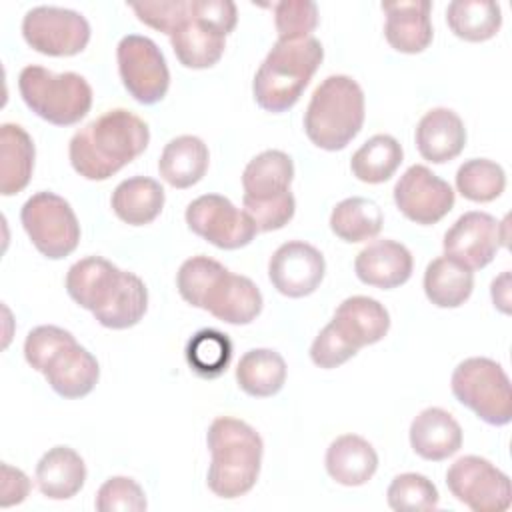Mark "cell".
<instances>
[{
  "instance_id": "6da1fadb",
  "label": "cell",
  "mask_w": 512,
  "mask_h": 512,
  "mask_svg": "<svg viewBox=\"0 0 512 512\" xmlns=\"http://www.w3.org/2000/svg\"><path fill=\"white\" fill-rule=\"evenodd\" d=\"M66 292L78 306L90 310L98 324L112 330L136 326L148 310V290L142 278L102 256L74 262L66 274Z\"/></svg>"
},
{
  "instance_id": "7a4b0ae2",
  "label": "cell",
  "mask_w": 512,
  "mask_h": 512,
  "mask_svg": "<svg viewBox=\"0 0 512 512\" xmlns=\"http://www.w3.org/2000/svg\"><path fill=\"white\" fill-rule=\"evenodd\" d=\"M150 142L148 124L126 108H114L82 126L68 144L72 168L102 182L136 160Z\"/></svg>"
},
{
  "instance_id": "3957f363",
  "label": "cell",
  "mask_w": 512,
  "mask_h": 512,
  "mask_svg": "<svg viewBox=\"0 0 512 512\" xmlns=\"http://www.w3.org/2000/svg\"><path fill=\"white\" fill-rule=\"evenodd\" d=\"M176 288L190 306L234 326L256 320L264 304L262 292L248 276L234 274L218 260L202 254L182 262Z\"/></svg>"
},
{
  "instance_id": "277c9868",
  "label": "cell",
  "mask_w": 512,
  "mask_h": 512,
  "mask_svg": "<svg viewBox=\"0 0 512 512\" xmlns=\"http://www.w3.org/2000/svg\"><path fill=\"white\" fill-rule=\"evenodd\" d=\"M206 444L212 456L208 488L226 500L248 494L260 476L264 454L260 434L244 420L218 416L206 432Z\"/></svg>"
},
{
  "instance_id": "5b68a950",
  "label": "cell",
  "mask_w": 512,
  "mask_h": 512,
  "mask_svg": "<svg viewBox=\"0 0 512 512\" xmlns=\"http://www.w3.org/2000/svg\"><path fill=\"white\" fill-rule=\"evenodd\" d=\"M324 48L318 38L278 40L254 74L252 94L256 104L272 114L290 110L302 96L322 64Z\"/></svg>"
},
{
  "instance_id": "8992f818",
  "label": "cell",
  "mask_w": 512,
  "mask_h": 512,
  "mask_svg": "<svg viewBox=\"0 0 512 512\" xmlns=\"http://www.w3.org/2000/svg\"><path fill=\"white\" fill-rule=\"evenodd\" d=\"M364 124V92L346 74L324 78L304 112V132L308 140L328 152L346 148Z\"/></svg>"
},
{
  "instance_id": "52a82bcc",
  "label": "cell",
  "mask_w": 512,
  "mask_h": 512,
  "mask_svg": "<svg viewBox=\"0 0 512 512\" xmlns=\"http://www.w3.org/2000/svg\"><path fill=\"white\" fill-rule=\"evenodd\" d=\"M294 162L282 150H264L254 156L242 172V204L258 232L284 228L294 212L296 200L290 192Z\"/></svg>"
},
{
  "instance_id": "ba28073f",
  "label": "cell",
  "mask_w": 512,
  "mask_h": 512,
  "mask_svg": "<svg viewBox=\"0 0 512 512\" xmlns=\"http://www.w3.org/2000/svg\"><path fill=\"white\" fill-rule=\"evenodd\" d=\"M24 104L54 126L78 124L92 108V88L76 72L54 74L44 66H24L18 76Z\"/></svg>"
},
{
  "instance_id": "9c48e42d",
  "label": "cell",
  "mask_w": 512,
  "mask_h": 512,
  "mask_svg": "<svg viewBox=\"0 0 512 512\" xmlns=\"http://www.w3.org/2000/svg\"><path fill=\"white\" fill-rule=\"evenodd\" d=\"M454 398L490 426L512 420V388L504 368L484 356L462 360L450 378Z\"/></svg>"
},
{
  "instance_id": "30bf717a",
  "label": "cell",
  "mask_w": 512,
  "mask_h": 512,
  "mask_svg": "<svg viewBox=\"0 0 512 512\" xmlns=\"http://www.w3.org/2000/svg\"><path fill=\"white\" fill-rule=\"evenodd\" d=\"M20 222L34 248L50 260L66 258L80 242V224L70 202L54 192L32 194L20 210Z\"/></svg>"
},
{
  "instance_id": "8fae6325",
  "label": "cell",
  "mask_w": 512,
  "mask_h": 512,
  "mask_svg": "<svg viewBox=\"0 0 512 512\" xmlns=\"http://www.w3.org/2000/svg\"><path fill=\"white\" fill-rule=\"evenodd\" d=\"M450 494L474 512H504L512 502L510 478L482 456H462L446 470Z\"/></svg>"
},
{
  "instance_id": "7c38bea8",
  "label": "cell",
  "mask_w": 512,
  "mask_h": 512,
  "mask_svg": "<svg viewBox=\"0 0 512 512\" xmlns=\"http://www.w3.org/2000/svg\"><path fill=\"white\" fill-rule=\"evenodd\" d=\"M118 72L128 94L140 104L160 102L170 86V70L154 40L140 34L124 36L116 46Z\"/></svg>"
},
{
  "instance_id": "4fadbf2b",
  "label": "cell",
  "mask_w": 512,
  "mask_h": 512,
  "mask_svg": "<svg viewBox=\"0 0 512 512\" xmlns=\"http://www.w3.org/2000/svg\"><path fill=\"white\" fill-rule=\"evenodd\" d=\"M26 44L44 56H74L90 42L88 20L70 8L36 6L22 18Z\"/></svg>"
},
{
  "instance_id": "5bb4252c",
  "label": "cell",
  "mask_w": 512,
  "mask_h": 512,
  "mask_svg": "<svg viewBox=\"0 0 512 512\" xmlns=\"http://www.w3.org/2000/svg\"><path fill=\"white\" fill-rule=\"evenodd\" d=\"M184 218L196 236L222 250L244 248L258 234L252 218L220 194L198 196L188 204Z\"/></svg>"
},
{
  "instance_id": "9a60e30c",
  "label": "cell",
  "mask_w": 512,
  "mask_h": 512,
  "mask_svg": "<svg viewBox=\"0 0 512 512\" xmlns=\"http://www.w3.org/2000/svg\"><path fill=\"white\" fill-rule=\"evenodd\" d=\"M506 220L498 222L488 212H464L444 234V256L456 260L468 270L488 266L498 248L506 244Z\"/></svg>"
},
{
  "instance_id": "2e32d148",
  "label": "cell",
  "mask_w": 512,
  "mask_h": 512,
  "mask_svg": "<svg viewBox=\"0 0 512 512\" xmlns=\"http://www.w3.org/2000/svg\"><path fill=\"white\" fill-rule=\"evenodd\" d=\"M452 186L424 164H412L394 184V204L412 222L430 226L454 208Z\"/></svg>"
},
{
  "instance_id": "e0dca14e",
  "label": "cell",
  "mask_w": 512,
  "mask_h": 512,
  "mask_svg": "<svg viewBox=\"0 0 512 512\" xmlns=\"http://www.w3.org/2000/svg\"><path fill=\"white\" fill-rule=\"evenodd\" d=\"M326 262L318 248L304 240H290L276 248L268 262L272 286L288 298L312 294L324 280Z\"/></svg>"
},
{
  "instance_id": "ac0fdd59",
  "label": "cell",
  "mask_w": 512,
  "mask_h": 512,
  "mask_svg": "<svg viewBox=\"0 0 512 512\" xmlns=\"http://www.w3.org/2000/svg\"><path fill=\"white\" fill-rule=\"evenodd\" d=\"M40 374H44L58 396L74 400L84 398L94 390L100 378V366L92 352L80 346L72 336L48 356Z\"/></svg>"
},
{
  "instance_id": "d6986e66",
  "label": "cell",
  "mask_w": 512,
  "mask_h": 512,
  "mask_svg": "<svg viewBox=\"0 0 512 512\" xmlns=\"http://www.w3.org/2000/svg\"><path fill=\"white\" fill-rule=\"evenodd\" d=\"M412 268L414 260L410 250L404 244L388 238L370 242L354 260L358 280L382 290H392L406 284L412 276Z\"/></svg>"
},
{
  "instance_id": "ffe728a7",
  "label": "cell",
  "mask_w": 512,
  "mask_h": 512,
  "mask_svg": "<svg viewBox=\"0 0 512 512\" xmlns=\"http://www.w3.org/2000/svg\"><path fill=\"white\" fill-rule=\"evenodd\" d=\"M170 44L182 66L204 70L222 58L226 48V34L200 18L188 0V14L172 30Z\"/></svg>"
},
{
  "instance_id": "44dd1931",
  "label": "cell",
  "mask_w": 512,
  "mask_h": 512,
  "mask_svg": "<svg viewBox=\"0 0 512 512\" xmlns=\"http://www.w3.org/2000/svg\"><path fill=\"white\" fill-rule=\"evenodd\" d=\"M386 14L384 36L388 44L402 54L424 52L434 36L428 0H400L382 2Z\"/></svg>"
},
{
  "instance_id": "7402d4cb",
  "label": "cell",
  "mask_w": 512,
  "mask_h": 512,
  "mask_svg": "<svg viewBox=\"0 0 512 512\" xmlns=\"http://www.w3.org/2000/svg\"><path fill=\"white\" fill-rule=\"evenodd\" d=\"M332 326L356 350L380 342L390 328V314L370 296H350L338 304Z\"/></svg>"
},
{
  "instance_id": "603a6c76",
  "label": "cell",
  "mask_w": 512,
  "mask_h": 512,
  "mask_svg": "<svg viewBox=\"0 0 512 512\" xmlns=\"http://www.w3.org/2000/svg\"><path fill=\"white\" fill-rule=\"evenodd\" d=\"M412 450L430 462H440L454 456L462 446V428L456 418L444 408L430 406L414 416L410 422Z\"/></svg>"
},
{
  "instance_id": "cb8c5ba5",
  "label": "cell",
  "mask_w": 512,
  "mask_h": 512,
  "mask_svg": "<svg viewBox=\"0 0 512 512\" xmlns=\"http://www.w3.org/2000/svg\"><path fill=\"white\" fill-rule=\"evenodd\" d=\"M416 148L432 164H444L460 156L466 146V128L462 118L450 108L428 110L416 126Z\"/></svg>"
},
{
  "instance_id": "d4e9b609",
  "label": "cell",
  "mask_w": 512,
  "mask_h": 512,
  "mask_svg": "<svg viewBox=\"0 0 512 512\" xmlns=\"http://www.w3.org/2000/svg\"><path fill=\"white\" fill-rule=\"evenodd\" d=\"M326 472L342 486H362L378 470L374 446L358 434H342L326 450Z\"/></svg>"
},
{
  "instance_id": "484cf974",
  "label": "cell",
  "mask_w": 512,
  "mask_h": 512,
  "mask_svg": "<svg viewBox=\"0 0 512 512\" xmlns=\"http://www.w3.org/2000/svg\"><path fill=\"white\" fill-rule=\"evenodd\" d=\"M36 482L46 498L68 500L82 490L86 482V464L74 448L54 446L38 460Z\"/></svg>"
},
{
  "instance_id": "4316f807",
  "label": "cell",
  "mask_w": 512,
  "mask_h": 512,
  "mask_svg": "<svg viewBox=\"0 0 512 512\" xmlns=\"http://www.w3.org/2000/svg\"><path fill=\"white\" fill-rule=\"evenodd\" d=\"M210 162L208 146L192 134L176 136L172 138L158 160V172L160 176L172 186V188H190L198 184Z\"/></svg>"
},
{
  "instance_id": "83f0119b",
  "label": "cell",
  "mask_w": 512,
  "mask_h": 512,
  "mask_svg": "<svg viewBox=\"0 0 512 512\" xmlns=\"http://www.w3.org/2000/svg\"><path fill=\"white\" fill-rule=\"evenodd\" d=\"M164 200L166 194L158 180L148 176H132L114 188L110 206L122 222L130 226H144L160 216Z\"/></svg>"
},
{
  "instance_id": "f1b7e54d",
  "label": "cell",
  "mask_w": 512,
  "mask_h": 512,
  "mask_svg": "<svg viewBox=\"0 0 512 512\" xmlns=\"http://www.w3.org/2000/svg\"><path fill=\"white\" fill-rule=\"evenodd\" d=\"M34 142L18 124L0 126V194L12 196L22 192L34 170Z\"/></svg>"
},
{
  "instance_id": "f546056e",
  "label": "cell",
  "mask_w": 512,
  "mask_h": 512,
  "mask_svg": "<svg viewBox=\"0 0 512 512\" xmlns=\"http://www.w3.org/2000/svg\"><path fill=\"white\" fill-rule=\"evenodd\" d=\"M474 290V274L448 256L434 258L424 272V294L438 308L462 306Z\"/></svg>"
},
{
  "instance_id": "4dcf8cb0",
  "label": "cell",
  "mask_w": 512,
  "mask_h": 512,
  "mask_svg": "<svg viewBox=\"0 0 512 512\" xmlns=\"http://www.w3.org/2000/svg\"><path fill=\"white\" fill-rule=\"evenodd\" d=\"M236 382L248 396H274L286 382V362L276 350L270 348L248 350L236 366Z\"/></svg>"
},
{
  "instance_id": "1f68e13d",
  "label": "cell",
  "mask_w": 512,
  "mask_h": 512,
  "mask_svg": "<svg viewBox=\"0 0 512 512\" xmlns=\"http://www.w3.org/2000/svg\"><path fill=\"white\" fill-rule=\"evenodd\" d=\"M384 216L380 206L364 196L344 198L332 208L330 230L344 242H366L380 234Z\"/></svg>"
},
{
  "instance_id": "d6a6232c",
  "label": "cell",
  "mask_w": 512,
  "mask_h": 512,
  "mask_svg": "<svg viewBox=\"0 0 512 512\" xmlns=\"http://www.w3.org/2000/svg\"><path fill=\"white\" fill-rule=\"evenodd\" d=\"M448 28L466 42H484L502 26V10L492 0H454L446 8Z\"/></svg>"
},
{
  "instance_id": "836d02e7",
  "label": "cell",
  "mask_w": 512,
  "mask_h": 512,
  "mask_svg": "<svg viewBox=\"0 0 512 512\" xmlns=\"http://www.w3.org/2000/svg\"><path fill=\"white\" fill-rule=\"evenodd\" d=\"M402 158L404 150L394 136L376 134L352 154L350 170L360 182L382 184L394 176Z\"/></svg>"
},
{
  "instance_id": "e575fe53",
  "label": "cell",
  "mask_w": 512,
  "mask_h": 512,
  "mask_svg": "<svg viewBox=\"0 0 512 512\" xmlns=\"http://www.w3.org/2000/svg\"><path fill=\"white\" fill-rule=\"evenodd\" d=\"M186 362L194 374L212 380L226 372L232 360V342L228 334L204 328L198 330L186 344Z\"/></svg>"
},
{
  "instance_id": "d590c367",
  "label": "cell",
  "mask_w": 512,
  "mask_h": 512,
  "mask_svg": "<svg viewBox=\"0 0 512 512\" xmlns=\"http://www.w3.org/2000/svg\"><path fill=\"white\" fill-rule=\"evenodd\" d=\"M456 188L466 200L492 202L506 188L504 168L488 158H470L456 172Z\"/></svg>"
},
{
  "instance_id": "8d00e7d4",
  "label": "cell",
  "mask_w": 512,
  "mask_h": 512,
  "mask_svg": "<svg viewBox=\"0 0 512 512\" xmlns=\"http://www.w3.org/2000/svg\"><path fill=\"white\" fill-rule=\"evenodd\" d=\"M386 500L388 506L396 512H412L438 508L440 496L432 480H428L424 474L404 472L390 482Z\"/></svg>"
},
{
  "instance_id": "74e56055",
  "label": "cell",
  "mask_w": 512,
  "mask_h": 512,
  "mask_svg": "<svg viewBox=\"0 0 512 512\" xmlns=\"http://www.w3.org/2000/svg\"><path fill=\"white\" fill-rule=\"evenodd\" d=\"M274 26L278 40L292 42L308 38L318 26V6L312 0H284L274 4Z\"/></svg>"
},
{
  "instance_id": "f35d334b",
  "label": "cell",
  "mask_w": 512,
  "mask_h": 512,
  "mask_svg": "<svg viewBox=\"0 0 512 512\" xmlns=\"http://www.w3.org/2000/svg\"><path fill=\"white\" fill-rule=\"evenodd\" d=\"M98 512H142L148 508L146 494L134 478L112 476L96 492Z\"/></svg>"
},
{
  "instance_id": "ab89813d",
  "label": "cell",
  "mask_w": 512,
  "mask_h": 512,
  "mask_svg": "<svg viewBox=\"0 0 512 512\" xmlns=\"http://www.w3.org/2000/svg\"><path fill=\"white\" fill-rule=\"evenodd\" d=\"M130 8L146 26L172 34V30L186 18L188 0H156V2H132Z\"/></svg>"
},
{
  "instance_id": "60d3db41",
  "label": "cell",
  "mask_w": 512,
  "mask_h": 512,
  "mask_svg": "<svg viewBox=\"0 0 512 512\" xmlns=\"http://www.w3.org/2000/svg\"><path fill=\"white\" fill-rule=\"evenodd\" d=\"M356 354H358V350L338 334V330L332 326V322H328L320 330V334L314 338V342L310 346L312 362L324 370L338 368Z\"/></svg>"
},
{
  "instance_id": "b9f144b4",
  "label": "cell",
  "mask_w": 512,
  "mask_h": 512,
  "mask_svg": "<svg viewBox=\"0 0 512 512\" xmlns=\"http://www.w3.org/2000/svg\"><path fill=\"white\" fill-rule=\"evenodd\" d=\"M190 4H192V10L200 18H204L206 22L216 26L226 36L236 28L238 12H236L234 2H230V0H190Z\"/></svg>"
},
{
  "instance_id": "7bdbcfd3",
  "label": "cell",
  "mask_w": 512,
  "mask_h": 512,
  "mask_svg": "<svg viewBox=\"0 0 512 512\" xmlns=\"http://www.w3.org/2000/svg\"><path fill=\"white\" fill-rule=\"evenodd\" d=\"M2 486H0V506L8 508L14 504H20L26 500L30 492V480L28 476L10 464H2Z\"/></svg>"
},
{
  "instance_id": "ee69618b",
  "label": "cell",
  "mask_w": 512,
  "mask_h": 512,
  "mask_svg": "<svg viewBox=\"0 0 512 512\" xmlns=\"http://www.w3.org/2000/svg\"><path fill=\"white\" fill-rule=\"evenodd\" d=\"M492 302L494 306H498L504 314L510 312V272H502L498 278H494L492 282Z\"/></svg>"
}]
</instances>
